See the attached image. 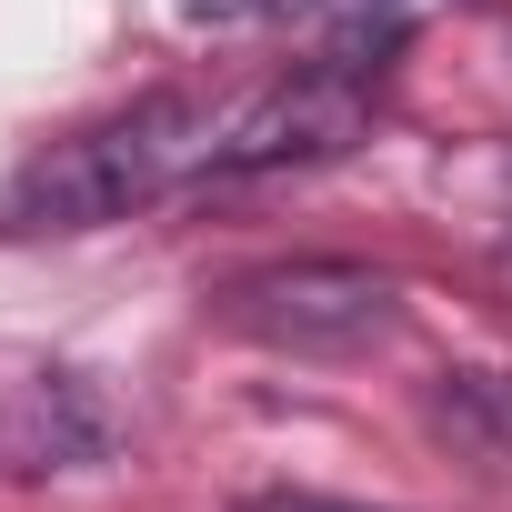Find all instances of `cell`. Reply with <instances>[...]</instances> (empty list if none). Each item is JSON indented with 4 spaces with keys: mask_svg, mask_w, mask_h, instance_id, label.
<instances>
[{
    "mask_svg": "<svg viewBox=\"0 0 512 512\" xmlns=\"http://www.w3.org/2000/svg\"><path fill=\"white\" fill-rule=\"evenodd\" d=\"M211 141H221V111L201 91H141L131 111L51 141L41 161H21L11 191H0V231H101V221H131L161 191L211 181Z\"/></svg>",
    "mask_w": 512,
    "mask_h": 512,
    "instance_id": "cell-1",
    "label": "cell"
},
{
    "mask_svg": "<svg viewBox=\"0 0 512 512\" xmlns=\"http://www.w3.org/2000/svg\"><path fill=\"white\" fill-rule=\"evenodd\" d=\"M392 41L402 21H342L332 51H312L302 71H282L272 91H251L241 111H221V141H211V181H262V171H312V161H342L382 91H392Z\"/></svg>",
    "mask_w": 512,
    "mask_h": 512,
    "instance_id": "cell-2",
    "label": "cell"
},
{
    "mask_svg": "<svg viewBox=\"0 0 512 512\" xmlns=\"http://www.w3.org/2000/svg\"><path fill=\"white\" fill-rule=\"evenodd\" d=\"M221 322L251 332L262 352H292V362H352V352L392 342L402 282L372 272V262H332V251H312V262H262V272L221 282Z\"/></svg>",
    "mask_w": 512,
    "mask_h": 512,
    "instance_id": "cell-3",
    "label": "cell"
},
{
    "mask_svg": "<svg viewBox=\"0 0 512 512\" xmlns=\"http://www.w3.org/2000/svg\"><path fill=\"white\" fill-rule=\"evenodd\" d=\"M432 422H442V432H452L472 462L512 472V362H492V372H442Z\"/></svg>",
    "mask_w": 512,
    "mask_h": 512,
    "instance_id": "cell-4",
    "label": "cell"
},
{
    "mask_svg": "<svg viewBox=\"0 0 512 512\" xmlns=\"http://www.w3.org/2000/svg\"><path fill=\"white\" fill-rule=\"evenodd\" d=\"M422 0H282V21H402Z\"/></svg>",
    "mask_w": 512,
    "mask_h": 512,
    "instance_id": "cell-5",
    "label": "cell"
},
{
    "mask_svg": "<svg viewBox=\"0 0 512 512\" xmlns=\"http://www.w3.org/2000/svg\"><path fill=\"white\" fill-rule=\"evenodd\" d=\"M231 512H372V502H332V492H241Z\"/></svg>",
    "mask_w": 512,
    "mask_h": 512,
    "instance_id": "cell-6",
    "label": "cell"
}]
</instances>
